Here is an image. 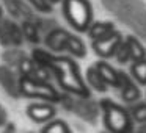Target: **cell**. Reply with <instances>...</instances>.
I'll return each instance as SVG.
<instances>
[{
	"label": "cell",
	"mask_w": 146,
	"mask_h": 133,
	"mask_svg": "<svg viewBox=\"0 0 146 133\" xmlns=\"http://www.w3.org/2000/svg\"><path fill=\"white\" fill-rule=\"evenodd\" d=\"M94 67L99 70V74L108 86L119 88V70H115V67L108 64L107 61H98V63H94Z\"/></svg>",
	"instance_id": "11"
},
{
	"label": "cell",
	"mask_w": 146,
	"mask_h": 133,
	"mask_svg": "<svg viewBox=\"0 0 146 133\" xmlns=\"http://www.w3.org/2000/svg\"><path fill=\"white\" fill-rule=\"evenodd\" d=\"M130 117L137 124H146V102H138L129 110Z\"/></svg>",
	"instance_id": "20"
},
{
	"label": "cell",
	"mask_w": 146,
	"mask_h": 133,
	"mask_svg": "<svg viewBox=\"0 0 146 133\" xmlns=\"http://www.w3.org/2000/svg\"><path fill=\"white\" fill-rule=\"evenodd\" d=\"M102 133H110V132H102Z\"/></svg>",
	"instance_id": "28"
},
{
	"label": "cell",
	"mask_w": 146,
	"mask_h": 133,
	"mask_svg": "<svg viewBox=\"0 0 146 133\" xmlns=\"http://www.w3.org/2000/svg\"><path fill=\"white\" fill-rule=\"evenodd\" d=\"M66 50L69 52L72 57H77V58H85L86 57V45H85V42L76 35H69L68 42H66Z\"/></svg>",
	"instance_id": "15"
},
{
	"label": "cell",
	"mask_w": 146,
	"mask_h": 133,
	"mask_svg": "<svg viewBox=\"0 0 146 133\" xmlns=\"http://www.w3.org/2000/svg\"><path fill=\"white\" fill-rule=\"evenodd\" d=\"M24 38L22 27L17 24L11 22V20H5L2 22V32H0V41L5 45H21Z\"/></svg>",
	"instance_id": "8"
},
{
	"label": "cell",
	"mask_w": 146,
	"mask_h": 133,
	"mask_svg": "<svg viewBox=\"0 0 146 133\" xmlns=\"http://www.w3.org/2000/svg\"><path fill=\"white\" fill-rule=\"evenodd\" d=\"M68 38H69V33H68L66 30H63V28H52L50 32L46 35L44 44L54 52H61V50H66Z\"/></svg>",
	"instance_id": "10"
},
{
	"label": "cell",
	"mask_w": 146,
	"mask_h": 133,
	"mask_svg": "<svg viewBox=\"0 0 146 133\" xmlns=\"http://www.w3.org/2000/svg\"><path fill=\"white\" fill-rule=\"evenodd\" d=\"M63 13L77 32H88L93 25V11L86 0H63Z\"/></svg>",
	"instance_id": "3"
},
{
	"label": "cell",
	"mask_w": 146,
	"mask_h": 133,
	"mask_svg": "<svg viewBox=\"0 0 146 133\" xmlns=\"http://www.w3.org/2000/svg\"><path fill=\"white\" fill-rule=\"evenodd\" d=\"M2 133H16V127H14L13 122H8L7 125L3 127V132Z\"/></svg>",
	"instance_id": "24"
},
{
	"label": "cell",
	"mask_w": 146,
	"mask_h": 133,
	"mask_svg": "<svg viewBox=\"0 0 146 133\" xmlns=\"http://www.w3.org/2000/svg\"><path fill=\"white\" fill-rule=\"evenodd\" d=\"M22 33H24V38L27 41L33 42V44H38L41 41V36H39V28L36 27V24L30 22V20H25L22 24Z\"/></svg>",
	"instance_id": "18"
},
{
	"label": "cell",
	"mask_w": 146,
	"mask_h": 133,
	"mask_svg": "<svg viewBox=\"0 0 146 133\" xmlns=\"http://www.w3.org/2000/svg\"><path fill=\"white\" fill-rule=\"evenodd\" d=\"M50 2H60V0H50Z\"/></svg>",
	"instance_id": "27"
},
{
	"label": "cell",
	"mask_w": 146,
	"mask_h": 133,
	"mask_svg": "<svg viewBox=\"0 0 146 133\" xmlns=\"http://www.w3.org/2000/svg\"><path fill=\"white\" fill-rule=\"evenodd\" d=\"M35 10L41 11V13H50L52 11V2L50 0H29Z\"/></svg>",
	"instance_id": "22"
},
{
	"label": "cell",
	"mask_w": 146,
	"mask_h": 133,
	"mask_svg": "<svg viewBox=\"0 0 146 133\" xmlns=\"http://www.w3.org/2000/svg\"><path fill=\"white\" fill-rule=\"evenodd\" d=\"M7 119H8V114H7V111H5V108L0 105V127H5L7 125Z\"/></svg>",
	"instance_id": "23"
},
{
	"label": "cell",
	"mask_w": 146,
	"mask_h": 133,
	"mask_svg": "<svg viewBox=\"0 0 146 133\" xmlns=\"http://www.w3.org/2000/svg\"><path fill=\"white\" fill-rule=\"evenodd\" d=\"M86 83L90 85V88H93L98 92H107V89H108V85L102 78L99 70L94 67V64L86 69Z\"/></svg>",
	"instance_id": "13"
},
{
	"label": "cell",
	"mask_w": 146,
	"mask_h": 133,
	"mask_svg": "<svg viewBox=\"0 0 146 133\" xmlns=\"http://www.w3.org/2000/svg\"><path fill=\"white\" fill-rule=\"evenodd\" d=\"M39 133H71V128L64 120H50L41 128Z\"/></svg>",
	"instance_id": "19"
},
{
	"label": "cell",
	"mask_w": 146,
	"mask_h": 133,
	"mask_svg": "<svg viewBox=\"0 0 146 133\" xmlns=\"http://www.w3.org/2000/svg\"><path fill=\"white\" fill-rule=\"evenodd\" d=\"M0 16H2V10H0Z\"/></svg>",
	"instance_id": "29"
},
{
	"label": "cell",
	"mask_w": 146,
	"mask_h": 133,
	"mask_svg": "<svg viewBox=\"0 0 146 133\" xmlns=\"http://www.w3.org/2000/svg\"><path fill=\"white\" fill-rule=\"evenodd\" d=\"M111 32H115V25L111 22H107V20H104V22H93V25L88 30V36L94 42L108 36Z\"/></svg>",
	"instance_id": "12"
},
{
	"label": "cell",
	"mask_w": 146,
	"mask_h": 133,
	"mask_svg": "<svg viewBox=\"0 0 146 133\" xmlns=\"http://www.w3.org/2000/svg\"><path fill=\"white\" fill-rule=\"evenodd\" d=\"M0 86L11 95V97H19L21 94V78H17L16 72L10 66L0 64Z\"/></svg>",
	"instance_id": "6"
},
{
	"label": "cell",
	"mask_w": 146,
	"mask_h": 133,
	"mask_svg": "<svg viewBox=\"0 0 146 133\" xmlns=\"http://www.w3.org/2000/svg\"><path fill=\"white\" fill-rule=\"evenodd\" d=\"M119 89H121V97L127 103H135L140 99V89L138 86L133 83V80L130 78L127 74L119 72Z\"/></svg>",
	"instance_id": "9"
},
{
	"label": "cell",
	"mask_w": 146,
	"mask_h": 133,
	"mask_svg": "<svg viewBox=\"0 0 146 133\" xmlns=\"http://www.w3.org/2000/svg\"><path fill=\"white\" fill-rule=\"evenodd\" d=\"M55 113H57L55 107L50 105L49 102H46V103H42V102L41 103H32L27 107V116L36 124L50 122V119H54Z\"/></svg>",
	"instance_id": "7"
},
{
	"label": "cell",
	"mask_w": 146,
	"mask_h": 133,
	"mask_svg": "<svg viewBox=\"0 0 146 133\" xmlns=\"http://www.w3.org/2000/svg\"><path fill=\"white\" fill-rule=\"evenodd\" d=\"M137 133H146V124H140L138 130H137Z\"/></svg>",
	"instance_id": "25"
},
{
	"label": "cell",
	"mask_w": 146,
	"mask_h": 133,
	"mask_svg": "<svg viewBox=\"0 0 146 133\" xmlns=\"http://www.w3.org/2000/svg\"><path fill=\"white\" fill-rule=\"evenodd\" d=\"M0 32H2V22H0Z\"/></svg>",
	"instance_id": "26"
},
{
	"label": "cell",
	"mask_w": 146,
	"mask_h": 133,
	"mask_svg": "<svg viewBox=\"0 0 146 133\" xmlns=\"http://www.w3.org/2000/svg\"><path fill=\"white\" fill-rule=\"evenodd\" d=\"M104 113V125L110 133H132L133 120L126 108L116 105L111 100H101Z\"/></svg>",
	"instance_id": "2"
},
{
	"label": "cell",
	"mask_w": 146,
	"mask_h": 133,
	"mask_svg": "<svg viewBox=\"0 0 146 133\" xmlns=\"http://www.w3.org/2000/svg\"><path fill=\"white\" fill-rule=\"evenodd\" d=\"M115 57H116V61H118V63H121V64H126L127 61L132 60V57H130V50H129V45H127L126 41H123V44H121L119 49L116 50Z\"/></svg>",
	"instance_id": "21"
},
{
	"label": "cell",
	"mask_w": 146,
	"mask_h": 133,
	"mask_svg": "<svg viewBox=\"0 0 146 133\" xmlns=\"http://www.w3.org/2000/svg\"><path fill=\"white\" fill-rule=\"evenodd\" d=\"M123 36H121L119 32H111L108 36L99 39V41H94L93 42V50H94L96 55L102 58H110V57H115L116 50L119 49V45L123 44Z\"/></svg>",
	"instance_id": "5"
},
{
	"label": "cell",
	"mask_w": 146,
	"mask_h": 133,
	"mask_svg": "<svg viewBox=\"0 0 146 133\" xmlns=\"http://www.w3.org/2000/svg\"><path fill=\"white\" fill-rule=\"evenodd\" d=\"M124 41L127 42V45H129L130 57H132V63H133V61H138V60H146V50H145V47H143L141 42H140L135 36H127Z\"/></svg>",
	"instance_id": "16"
},
{
	"label": "cell",
	"mask_w": 146,
	"mask_h": 133,
	"mask_svg": "<svg viewBox=\"0 0 146 133\" xmlns=\"http://www.w3.org/2000/svg\"><path fill=\"white\" fill-rule=\"evenodd\" d=\"M130 74H132L133 80L140 85H146V60H138L133 61L132 67H130Z\"/></svg>",
	"instance_id": "17"
},
{
	"label": "cell",
	"mask_w": 146,
	"mask_h": 133,
	"mask_svg": "<svg viewBox=\"0 0 146 133\" xmlns=\"http://www.w3.org/2000/svg\"><path fill=\"white\" fill-rule=\"evenodd\" d=\"M21 94L25 97L42 99L46 102H60L61 94L49 82H41L30 77H21Z\"/></svg>",
	"instance_id": "4"
},
{
	"label": "cell",
	"mask_w": 146,
	"mask_h": 133,
	"mask_svg": "<svg viewBox=\"0 0 146 133\" xmlns=\"http://www.w3.org/2000/svg\"><path fill=\"white\" fill-rule=\"evenodd\" d=\"M32 60L35 61L36 66L42 67V69H47V70H52L55 57L52 53H49L47 50H44V49H35L32 53Z\"/></svg>",
	"instance_id": "14"
},
{
	"label": "cell",
	"mask_w": 146,
	"mask_h": 133,
	"mask_svg": "<svg viewBox=\"0 0 146 133\" xmlns=\"http://www.w3.org/2000/svg\"><path fill=\"white\" fill-rule=\"evenodd\" d=\"M57 82L66 92L79 97L88 99L90 97V88L86 86V83L83 82V77L80 75L79 66L76 64V61L71 60L68 57H57L52 66Z\"/></svg>",
	"instance_id": "1"
}]
</instances>
